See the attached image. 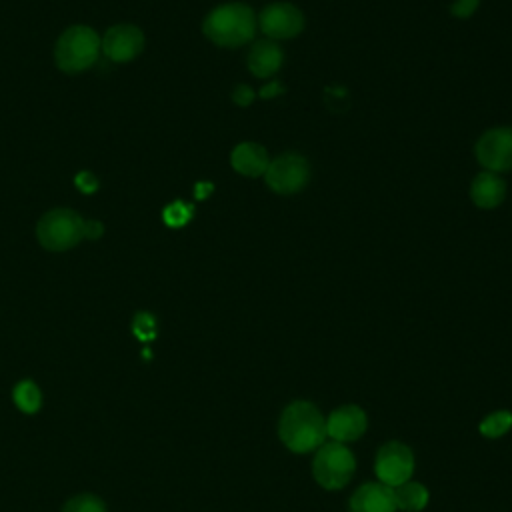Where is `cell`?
Wrapping results in <instances>:
<instances>
[{"mask_svg":"<svg viewBox=\"0 0 512 512\" xmlns=\"http://www.w3.org/2000/svg\"><path fill=\"white\" fill-rule=\"evenodd\" d=\"M100 52V36L90 26H70L56 42L54 58L64 72H82L90 68Z\"/></svg>","mask_w":512,"mask_h":512,"instance_id":"obj_3","label":"cell"},{"mask_svg":"<svg viewBox=\"0 0 512 512\" xmlns=\"http://www.w3.org/2000/svg\"><path fill=\"white\" fill-rule=\"evenodd\" d=\"M278 436L290 452L308 454L326 442V418L312 402L294 400L280 414Z\"/></svg>","mask_w":512,"mask_h":512,"instance_id":"obj_1","label":"cell"},{"mask_svg":"<svg viewBox=\"0 0 512 512\" xmlns=\"http://www.w3.org/2000/svg\"><path fill=\"white\" fill-rule=\"evenodd\" d=\"M12 400L14 404L24 412V414H34L40 410L42 404V392L36 386L34 380H22L14 386L12 390Z\"/></svg>","mask_w":512,"mask_h":512,"instance_id":"obj_17","label":"cell"},{"mask_svg":"<svg viewBox=\"0 0 512 512\" xmlns=\"http://www.w3.org/2000/svg\"><path fill=\"white\" fill-rule=\"evenodd\" d=\"M478 4H480V0H456V2L452 4L450 12H452V16H456V18H470V16L476 12Z\"/></svg>","mask_w":512,"mask_h":512,"instance_id":"obj_22","label":"cell"},{"mask_svg":"<svg viewBox=\"0 0 512 512\" xmlns=\"http://www.w3.org/2000/svg\"><path fill=\"white\" fill-rule=\"evenodd\" d=\"M210 192H212V184H210V182H198L196 188H194V196H196L198 200H204Z\"/></svg>","mask_w":512,"mask_h":512,"instance_id":"obj_27","label":"cell"},{"mask_svg":"<svg viewBox=\"0 0 512 512\" xmlns=\"http://www.w3.org/2000/svg\"><path fill=\"white\" fill-rule=\"evenodd\" d=\"M368 428L366 412L356 404H344L330 412L326 420V434L334 442H354Z\"/></svg>","mask_w":512,"mask_h":512,"instance_id":"obj_11","label":"cell"},{"mask_svg":"<svg viewBox=\"0 0 512 512\" xmlns=\"http://www.w3.org/2000/svg\"><path fill=\"white\" fill-rule=\"evenodd\" d=\"M62 512H106V504L96 494H76L64 506Z\"/></svg>","mask_w":512,"mask_h":512,"instance_id":"obj_19","label":"cell"},{"mask_svg":"<svg viewBox=\"0 0 512 512\" xmlns=\"http://www.w3.org/2000/svg\"><path fill=\"white\" fill-rule=\"evenodd\" d=\"M258 24L268 40H286L302 32L304 16L288 2H274L260 12Z\"/></svg>","mask_w":512,"mask_h":512,"instance_id":"obj_9","label":"cell"},{"mask_svg":"<svg viewBox=\"0 0 512 512\" xmlns=\"http://www.w3.org/2000/svg\"><path fill=\"white\" fill-rule=\"evenodd\" d=\"M202 32L208 40L224 48H236L254 38L256 18L250 6L230 2L214 8L202 24Z\"/></svg>","mask_w":512,"mask_h":512,"instance_id":"obj_2","label":"cell"},{"mask_svg":"<svg viewBox=\"0 0 512 512\" xmlns=\"http://www.w3.org/2000/svg\"><path fill=\"white\" fill-rule=\"evenodd\" d=\"M308 178H310L308 160L296 152H288L270 160L264 172V180L268 188L282 196L300 192L308 184Z\"/></svg>","mask_w":512,"mask_h":512,"instance_id":"obj_6","label":"cell"},{"mask_svg":"<svg viewBox=\"0 0 512 512\" xmlns=\"http://www.w3.org/2000/svg\"><path fill=\"white\" fill-rule=\"evenodd\" d=\"M282 60H284L282 48L274 40H258L250 48L246 64L256 78H268L274 72H278V68L282 66Z\"/></svg>","mask_w":512,"mask_h":512,"instance_id":"obj_14","label":"cell"},{"mask_svg":"<svg viewBox=\"0 0 512 512\" xmlns=\"http://www.w3.org/2000/svg\"><path fill=\"white\" fill-rule=\"evenodd\" d=\"M374 472L378 482L394 488L406 480H410L412 472H414V454L412 450L398 442H386L380 446L378 454H376V462H374Z\"/></svg>","mask_w":512,"mask_h":512,"instance_id":"obj_7","label":"cell"},{"mask_svg":"<svg viewBox=\"0 0 512 512\" xmlns=\"http://www.w3.org/2000/svg\"><path fill=\"white\" fill-rule=\"evenodd\" d=\"M76 188L84 194H92L94 190H98V178L92 174V172H80L76 178Z\"/></svg>","mask_w":512,"mask_h":512,"instance_id":"obj_23","label":"cell"},{"mask_svg":"<svg viewBox=\"0 0 512 512\" xmlns=\"http://www.w3.org/2000/svg\"><path fill=\"white\" fill-rule=\"evenodd\" d=\"M392 494H394V504H396V510H404V512H420L426 508L428 504V488L420 482H412V480H406L398 486L392 488Z\"/></svg>","mask_w":512,"mask_h":512,"instance_id":"obj_16","label":"cell"},{"mask_svg":"<svg viewBox=\"0 0 512 512\" xmlns=\"http://www.w3.org/2000/svg\"><path fill=\"white\" fill-rule=\"evenodd\" d=\"M104 54L114 62H128L136 58L144 48V34L134 24L112 26L100 40Z\"/></svg>","mask_w":512,"mask_h":512,"instance_id":"obj_10","label":"cell"},{"mask_svg":"<svg viewBox=\"0 0 512 512\" xmlns=\"http://www.w3.org/2000/svg\"><path fill=\"white\" fill-rule=\"evenodd\" d=\"M476 158L488 172L512 170V128L500 126L484 132L476 142Z\"/></svg>","mask_w":512,"mask_h":512,"instance_id":"obj_8","label":"cell"},{"mask_svg":"<svg viewBox=\"0 0 512 512\" xmlns=\"http://www.w3.org/2000/svg\"><path fill=\"white\" fill-rule=\"evenodd\" d=\"M132 330L140 340H152L156 336V320L148 312H138L132 322Z\"/></svg>","mask_w":512,"mask_h":512,"instance_id":"obj_21","label":"cell"},{"mask_svg":"<svg viewBox=\"0 0 512 512\" xmlns=\"http://www.w3.org/2000/svg\"><path fill=\"white\" fill-rule=\"evenodd\" d=\"M36 236L40 244L48 250H68L84 238V220L80 218V214L68 208L50 210L40 218L36 226Z\"/></svg>","mask_w":512,"mask_h":512,"instance_id":"obj_5","label":"cell"},{"mask_svg":"<svg viewBox=\"0 0 512 512\" xmlns=\"http://www.w3.org/2000/svg\"><path fill=\"white\" fill-rule=\"evenodd\" d=\"M104 232V226L96 220H84V238H100Z\"/></svg>","mask_w":512,"mask_h":512,"instance_id":"obj_25","label":"cell"},{"mask_svg":"<svg viewBox=\"0 0 512 512\" xmlns=\"http://www.w3.org/2000/svg\"><path fill=\"white\" fill-rule=\"evenodd\" d=\"M284 92V86L280 84V82H270V84H266L262 90H260V98H274V96H278V94H282Z\"/></svg>","mask_w":512,"mask_h":512,"instance_id":"obj_26","label":"cell"},{"mask_svg":"<svg viewBox=\"0 0 512 512\" xmlns=\"http://www.w3.org/2000/svg\"><path fill=\"white\" fill-rule=\"evenodd\" d=\"M194 214V208L182 200H176L172 204H168L162 212V218H164V224L170 226V228H182L184 224L190 222Z\"/></svg>","mask_w":512,"mask_h":512,"instance_id":"obj_20","label":"cell"},{"mask_svg":"<svg viewBox=\"0 0 512 512\" xmlns=\"http://www.w3.org/2000/svg\"><path fill=\"white\" fill-rule=\"evenodd\" d=\"M232 100H234L238 106H248V104H252V100H254V92H252L248 86L240 84V86H236V90L232 92Z\"/></svg>","mask_w":512,"mask_h":512,"instance_id":"obj_24","label":"cell"},{"mask_svg":"<svg viewBox=\"0 0 512 512\" xmlns=\"http://www.w3.org/2000/svg\"><path fill=\"white\" fill-rule=\"evenodd\" d=\"M510 428H512V412L510 410H496V412L488 414L478 426V430L484 438H500Z\"/></svg>","mask_w":512,"mask_h":512,"instance_id":"obj_18","label":"cell"},{"mask_svg":"<svg viewBox=\"0 0 512 512\" xmlns=\"http://www.w3.org/2000/svg\"><path fill=\"white\" fill-rule=\"evenodd\" d=\"M356 470V458L350 448L342 442H324L312 462L314 480L326 490H340L344 488Z\"/></svg>","mask_w":512,"mask_h":512,"instance_id":"obj_4","label":"cell"},{"mask_svg":"<svg viewBox=\"0 0 512 512\" xmlns=\"http://www.w3.org/2000/svg\"><path fill=\"white\" fill-rule=\"evenodd\" d=\"M268 152L264 146L256 142H242L238 144L232 154H230V164L232 168L248 178H258L264 176L268 168Z\"/></svg>","mask_w":512,"mask_h":512,"instance_id":"obj_13","label":"cell"},{"mask_svg":"<svg viewBox=\"0 0 512 512\" xmlns=\"http://www.w3.org/2000/svg\"><path fill=\"white\" fill-rule=\"evenodd\" d=\"M348 508L350 512H396L392 488L382 482H366L354 490Z\"/></svg>","mask_w":512,"mask_h":512,"instance_id":"obj_12","label":"cell"},{"mask_svg":"<svg viewBox=\"0 0 512 512\" xmlns=\"http://www.w3.org/2000/svg\"><path fill=\"white\" fill-rule=\"evenodd\" d=\"M470 196H472V202L478 206V208H496L498 204H502L504 196H506V186H504V180L494 174V172H480L474 180H472V186H470Z\"/></svg>","mask_w":512,"mask_h":512,"instance_id":"obj_15","label":"cell"}]
</instances>
